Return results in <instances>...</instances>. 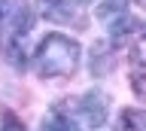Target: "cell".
<instances>
[{
	"label": "cell",
	"instance_id": "obj_9",
	"mask_svg": "<svg viewBox=\"0 0 146 131\" xmlns=\"http://www.w3.org/2000/svg\"><path fill=\"white\" fill-rule=\"evenodd\" d=\"M134 31H140V25H137L134 19H128V15L116 19V21H113V46H119L122 40H128Z\"/></svg>",
	"mask_w": 146,
	"mask_h": 131
},
{
	"label": "cell",
	"instance_id": "obj_11",
	"mask_svg": "<svg viewBox=\"0 0 146 131\" xmlns=\"http://www.w3.org/2000/svg\"><path fill=\"white\" fill-rule=\"evenodd\" d=\"M9 15V0H0V21Z\"/></svg>",
	"mask_w": 146,
	"mask_h": 131
},
{
	"label": "cell",
	"instance_id": "obj_1",
	"mask_svg": "<svg viewBox=\"0 0 146 131\" xmlns=\"http://www.w3.org/2000/svg\"><path fill=\"white\" fill-rule=\"evenodd\" d=\"M36 73L43 79H64L79 67V43L64 34H49L36 46Z\"/></svg>",
	"mask_w": 146,
	"mask_h": 131
},
{
	"label": "cell",
	"instance_id": "obj_4",
	"mask_svg": "<svg viewBox=\"0 0 146 131\" xmlns=\"http://www.w3.org/2000/svg\"><path fill=\"white\" fill-rule=\"evenodd\" d=\"M113 67V52H110V43H94L91 46V73L104 76Z\"/></svg>",
	"mask_w": 146,
	"mask_h": 131
},
{
	"label": "cell",
	"instance_id": "obj_6",
	"mask_svg": "<svg viewBox=\"0 0 146 131\" xmlns=\"http://www.w3.org/2000/svg\"><path fill=\"white\" fill-rule=\"evenodd\" d=\"M122 15H128V0H104L98 6V19L100 21H116Z\"/></svg>",
	"mask_w": 146,
	"mask_h": 131
},
{
	"label": "cell",
	"instance_id": "obj_7",
	"mask_svg": "<svg viewBox=\"0 0 146 131\" xmlns=\"http://www.w3.org/2000/svg\"><path fill=\"white\" fill-rule=\"evenodd\" d=\"M3 52H6V58H9L15 67H25V37L9 34V37L3 40Z\"/></svg>",
	"mask_w": 146,
	"mask_h": 131
},
{
	"label": "cell",
	"instance_id": "obj_10",
	"mask_svg": "<svg viewBox=\"0 0 146 131\" xmlns=\"http://www.w3.org/2000/svg\"><path fill=\"white\" fill-rule=\"evenodd\" d=\"M0 131H27L25 122L18 119L15 113H3V119H0Z\"/></svg>",
	"mask_w": 146,
	"mask_h": 131
},
{
	"label": "cell",
	"instance_id": "obj_3",
	"mask_svg": "<svg viewBox=\"0 0 146 131\" xmlns=\"http://www.w3.org/2000/svg\"><path fill=\"white\" fill-rule=\"evenodd\" d=\"M36 6H40V15L55 25H67L73 21V6L67 0H36Z\"/></svg>",
	"mask_w": 146,
	"mask_h": 131
},
{
	"label": "cell",
	"instance_id": "obj_2",
	"mask_svg": "<svg viewBox=\"0 0 146 131\" xmlns=\"http://www.w3.org/2000/svg\"><path fill=\"white\" fill-rule=\"evenodd\" d=\"M79 113H82V119H85L88 128H100V125L107 122V113H110V98L104 92H98V88L88 92V94H82Z\"/></svg>",
	"mask_w": 146,
	"mask_h": 131
},
{
	"label": "cell",
	"instance_id": "obj_5",
	"mask_svg": "<svg viewBox=\"0 0 146 131\" xmlns=\"http://www.w3.org/2000/svg\"><path fill=\"white\" fill-rule=\"evenodd\" d=\"M43 131H79L76 128V122L67 116V113L61 110V107H55L49 116H46V122H43Z\"/></svg>",
	"mask_w": 146,
	"mask_h": 131
},
{
	"label": "cell",
	"instance_id": "obj_12",
	"mask_svg": "<svg viewBox=\"0 0 146 131\" xmlns=\"http://www.w3.org/2000/svg\"><path fill=\"white\" fill-rule=\"evenodd\" d=\"M76 3H91V0H76Z\"/></svg>",
	"mask_w": 146,
	"mask_h": 131
},
{
	"label": "cell",
	"instance_id": "obj_8",
	"mask_svg": "<svg viewBox=\"0 0 146 131\" xmlns=\"http://www.w3.org/2000/svg\"><path fill=\"white\" fill-rule=\"evenodd\" d=\"M143 128H146L143 110H137V107H128V110H122V119H119V131H143Z\"/></svg>",
	"mask_w": 146,
	"mask_h": 131
}]
</instances>
